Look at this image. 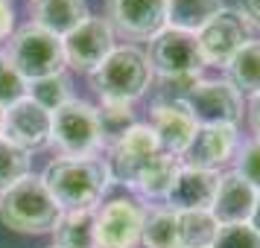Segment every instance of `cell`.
<instances>
[{
    "label": "cell",
    "mask_w": 260,
    "mask_h": 248,
    "mask_svg": "<svg viewBox=\"0 0 260 248\" xmlns=\"http://www.w3.org/2000/svg\"><path fill=\"white\" fill-rule=\"evenodd\" d=\"M61 47H64V61L71 67L94 73L114 50V29L108 26L106 18H88L68 38H61Z\"/></svg>",
    "instance_id": "10"
},
{
    "label": "cell",
    "mask_w": 260,
    "mask_h": 248,
    "mask_svg": "<svg viewBox=\"0 0 260 248\" xmlns=\"http://www.w3.org/2000/svg\"><path fill=\"white\" fill-rule=\"evenodd\" d=\"M6 61L24 79L38 82V79L61 73V67H64V47H61V38L50 36L47 29H41L36 24H29L12 36Z\"/></svg>",
    "instance_id": "4"
},
{
    "label": "cell",
    "mask_w": 260,
    "mask_h": 248,
    "mask_svg": "<svg viewBox=\"0 0 260 248\" xmlns=\"http://www.w3.org/2000/svg\"><path fill=\"white\" fill-rule=\"evenodd\" d=\"M158 152H161V143L155 137L152 126L135 123V126H129L126 131H120L117 143H114V149H111V169H114V175H117L123 184H132V187H135L141 169L149 164Z\"/></svg>",
    "instance_id": "12"
},
{
    "label": "cell",
    "mask_w": 260,
    "mask_h": 248,
    "mask_svg": "<svg viewBox=\"0 0 260 248\" xmlns=\"http://www.w3.org/2000/svg\"><path fill=\"white\" fill-rule=\"evenodd\" d=\"M143 245L146 248H178V216L176 210H155L143 219Z\"/></svg>",
    "instance_id": "24"
},
{
    "label": "cell",
    "mask_w": 260,
    "mask_h": 248,
    "mask_svg": "<svg viewBox=\"0 0 260 248\" xmlns=\"http://www.w3.org/2000/svg\"><path fill=\"white\" fill-rule=\"evenodd\" d=\"M108 164L100 158H56L44 169V187L61 210H94L108 187Z\"/></svg>",
    "instance_id": "1"
},
{
    "label": "cell",
    "mask_w": 260,
    "mask_h": 248,
    "mask_svg": "<svg viewBox=\"0 0 260 248\" xmlns=\"http://www.w3.org/2000/svg\"><path fill=\"white\" fill-rule=\"evenodd\" d=\"M178 216V248H211L219 222L211 210H181Z\"/></svg>",
    "instance_id": "22"
},
{
    "label": "cell",
    "mask_w": 260,
    "mask_h": 248,
    "mask_svg": "<svg viewBox=\"0 0 260 248\" xmlns=\"http://www.w3.org/2000/svg\"><path fill=\"white\" fill-rule=\"evenodd\" d=\"M146 59H149V67H155L164 79H199V70L205 64L196 36L173 26L161 29L152 38Z\"/></svg>",
    "instance_id": "6"
},
{
    "label": "cell",
    "mask_w": 260,
    "mask_h": 248,
    "mask_svg": "<svg viewBox=\"0 0 260 248\" xmlns=\"http://www.w3.org/2000/svg\"><path fill=\"white\" fill-rule=\"evenodd\" d=\"M106 21L129 41H152L167 26V0H106Z\"/></svg>",
    "instance_id": "7"
},
{
    "label": "cell",
    "mask_w": 260,
    "mask_h": 248,
    "mask_svg": "<svg viewBox=\"0 0 260 248\" xmlns=\"http://www.w3.org/2000/svg\"><path fill=\"white\" fill-rule=\"evenodd\" d=\"M9 29H12V6L9 0H0V38L9 36Z\"/></svg>",
    "instance_id": "32"
},
{
    "label": "cell",
    "mask_w": 260,
    "mask_h": 248,
    "mask_svg": "<svg viewBox=\"0 0 260 248\" xmlns=\"http://www.w3.org/2000/svg\"><path fill=\"white\" fill-rule=\"evenodd\" d=\"M225 67L237 94H260V41H246Z\"/></svg>",
    "instance_id": "21"
},
{
    "label": "cell",
    "mask_w": 260,
    "mask_h": 248,
    "mask_svg": "<svg viewBox=\"0 0 260 248\" xmlns=\"http://www.w3.org/2000/svg\"><path fill=\"white\" fill-rule=\"evenodd\" d=\"M50 129H53V114L47 108H41L32 96L18 99L15 105L3 108V137L15 143L18 149L32 152L50 143Z\"/></svg>",
    "instance_id": "9"
},
{
    "label": "cell",
    "mask_w": 260,
    "mask_h": 248,
    "mask_svg": "<svg viewBox=\"0 0 260 248\" xmlns=\"http://www.w3.org/2000/svg\"><path fill=\"white\" fill-rule=\"evenodd\" d=\"M0 61H3V56H0Z\"/></svg>",
    "instance_id": "35"
},
{
    "label": "cell",
    "mask_w": 260,
    "mask_h": 248,
    "mask_svg": "<svg viewBox=\"0 0 260 248\" xmlns=\"http://www.w3.org/2000/svg\"><path fill=\"white\" fill-rule=\"evenodd\" d=\"M61 207L50 196L38 175L21 178L15 187L0 193V222L18 234H44L56 228Z\"/></svg>",
    "instance_id": "2"
},
{
    "label": "cell",
    "mask_w": 260,
    "mask_h": 248,
    "mask_svg": "<svg viewBox=\"0 0 260 248\" xmlns=\"http://www.w3.org/2000/svg\"><path fill=\"white\" fill-rule=\"evenodd\" d=\"M240 178H246L248 184L254 190H260V140H248L240 155H237V169H234Z\"/></svg>",
    "instance_id": "29"
},
{
    "label": "cell",
    "mask_w": 260,
    "mask_h": 248,
    "mask_svg": "<svg viewBox=\"0 0 260 248\" xmlns=\"http://www.w3.org/2000/svg\"><path fill=\"white\" fill-rule=\"evenodd\" d=\"M103 137H106V131H103V123H100V114L94 105H88L82 99H68L61 108L53 111L50 140L59 143L68 158L94 155Z\"/></svg>",
    "instance_id": "5"
},
{
    "label": "cell",
    "mask_w": 260,
    "mask_h": 248,
    "mask_svg": "<svg viewBox=\"0 0 260 248\" xmlns=\"http://www.w3.org/2000/svg\"><path fill=\"white\" fill-rule=\"evenodd\" d=\"M178 169H181V166H178L176 155H170V152L161 149V152L141 169L135 187L141 190V193H146V196H167L170 187H173V181H176V175H178Z\"/></svg>",
    "instance_id": "23"
},
{
    "label": "cell",
    "mask_w": 260,
    "mask_h": 248,
    "mask_svg": "<svg viewBox=\"0 0 260 248\" xmlns=\"http://www.w3.org/2000/svg\"><path fill=\"white\" fill-rule=\"evenodd\" d=\"M152 131L164 152L184 155L199 131V123L193 120V114L181 99H161L152 108Z\"/></svg>",
    "instance_id": "14"
},
{
    "label": "cell",
    "mask_w": 260,
    "mask_h": 248,
    "mask_svg": "<svg viewBox=\"0 0 260 248\" xmlns=\"http://www.w3.org/2000/svg\"><path fill=\"white\" fill-rule=\"evenodd\" d=\"M222 12V0H167V24L181 32H196Z\"/></svg>",
    "instance_id": "20"
},
{
    "label": "cell",
    "mask_w": 260,
    "mask_h": 248,
    "mask_svg": "<svg viewBox=\"0 0 260 248\" xmlns=\"http://www.w3.org/2000/svg\"><path fill=\"white\" fill-rule=\"evenodd\" d=\"M216 187H219V175L211 169H193L184 166L178 169L173 187L167 193L170 210H211L213 199H216Z\"/></svg>",
    "instance_id": "16"
},
{
    "label": "cell",
    "mask_w": 260,
    "mask_h": 248,
    "mask_svg": "<svg viewBox=\"0 0 260 248\" xmlns=\"http://www.w3.org/2000/svg\"><path fill=\"white\" fill-rule=\"evenodd\" d=\"M56 248H96V213L94 210H64L53 228Z\"/></svg>",
    "instance_id": "19"
},
{
    "label": "cell",
    "mask_w": 260,
    "mask_h": 248,
    "mask_svg": "<svg viewBox=\"0 0 260 248\" xmlns=\"http://www.w3.org/2000/svg\"><path fill=\"white\" fill-rule=\"evenodd\" d=\"M199 53L205 64H228L234 59V53L248 41L246 36V21L234 12H219L213 21L199 29Z\"/></svg>",
    "instance_id": "13"
},
{
    "label": "cell",
    "mask_w": 260,
    "mask_h": 248,
    "mask_svg": "<svg viewBox=\"0 0 260 248\" xmlns=\"http://www.w3.org/2000/svg\"><path fill=\"white\" fill-rule=\"evenodd\" d=\"M68 88H71L68 79L59 73V76H47V79L32 82V88H29L32 94H29V96H32L41 108H47L50 114H53L56 108H61L64 102H68Z\"/></svg>",
    "instance_id": "26"
},
{
    "label": "cell",
    "mask_w": 260,
    "mask_h": 248,
    "mask_svg": "<svg viewBox=\"0 0 260 248\" xmlns=\"http://www.w3.org/2000/svg\"><path fill=\"white\" fill-rule=\"evenodd\" d=\"M254 207H257V190L248 184L246 178L237 172H225L219 175V187H216V199L211 204L213 219L219 225H243L254 219Z\"/></svg>",
    "instance_id": "15"
},
{
    "label": "cell",
    "mask_w": 260,
    "mask_h": 248,
    "mask_svg": "<svg viewBox=\"0 0 260 248\" xmlns=\"http://www.w3.org/2000/svg\"><path fill=\"white\" fill-rule=\"evenodd\" d=\"M211 248H260V228H254L251 222L219 225V234Z\"/></svg>",
    "instance_id": "27"
},
{
    "label": "cell",
    "mask_w": 260,
    "mask_h": 248,
    "mask_svg": "<svg viewBox=\"0 0 260 248\" xmlns=\"http://www.w3.org/2000/svg\"><path fill=\"white\" fill-rule=\"evenodd\" d=\"M234 146H237L234 126H199L193 143L184 152V161L193 169H211L213 172L216 166H222L231 158Z\"/></svg>",
    "instance_id": "17"
},
{
    "label": "cell",
    "mask_w": 260,
    "mask_h": 248,
    "mask_svg": "<svg viewBox=\"0 0 260 248\" xmlns=\"http://www.w3.org/2000/svg\"><path fill=\"white\" fill-rule=\"evenodd\" d=\"M50 248H56V245H50Z\"/></svg>",
    "instance_id": "36"
},
{
    "label": "cell",
    "mask_w": 260,
    "mask_h": 248,
    "mask_svg": "<svg viewBox=\"0 0 260 248\" xmlns=\"http://www.w3.org/2000/svg\"><path fill=\"white\" fill-rule=\"evenodd\" d=\"M29 175V152L0 137V193L15 187L21 178Z\"/></svg>",
    "instance_id": "25"
},
{
    "label": "cell",
    "mask_w": 260,
    "mask_h": 248,
    "mask_svg": "<svg viewBox=\"0 0 260 248\" xmlns=\"http://www.w3.org/2000/svg\"><path fill=\"white\" fill-rule=\"evenodd\" d=\"M24 94H26V79L3 59L0 61V108L15 105L18 99H24Z\"/></svg>",
    "instance_id": "28"
},
{
    "label": "cell",
    "mask_w": 260,
    "mask_h": 248,
    "mask_svg": "<svg viewBox=\"0 0 260 248\" xmlns=\"http://www.w3.org/2000/svg\"><path fill=\"white\" fill-rule=\"evenodd\" d=\"M91 85L103 99L132 102L149 85V59L135 47H117L91 73Z\"/></svg>",
    "instance_id": "3"
},
{
    "label": "cell",
    "mask_w": 260,
    "mask_h": 248,
    "mask_svg": "<svg viewBox=\"0 0 260 248\" xmlns=\"http://www.w3.org/2000/svg\"><path fill=\"white\" fill-rule=\"evenodd\" d=\"M248 120H251V129H254V134H257V140H260V94H254V99H251Z\"/></svg>",
    "instance_id": "33"
},
{
    "label": "cell",
    "mask_w": 260,
    "mask_h": 248,
    "mask_svg": "<svg viewBox=\"0 0 260 248\" xmlns=\"http://www.w3.org/2000/svg\"><path fill=\"white\" fill-rule=\"evenodd\" d=\"M0 126H3V108H0Z\"/></svg>",
    "instance_id": "34"
},
{
    "label": "cell",
    "mask_w": 260,
    "mask_h": 248,
    "mask_svg": "<svg viewBox=\"0 0 260 248\" xmlns=\"http://www.w3.org/2000/svg\"><path fill=\"white\" fill-rule=\"evenodd\" d=\"M199 126H234L243 105L228 82H196L181 99Z\"/></svg>",
    "instance_id": "8"
},
{
    "label": "cell",
    "mask_w": 260,
    "mask_h": 248,
    "mask_svg": "<svg viewBox=\"0 0 260 248\" xmlns=\"http://www.w3.org/2000/svg\"><path fill=\"white\" fill-rule=\"evenodd\" d=\"M143 210L129 199H114L96 213V248H135L143 234Z\"/></svg>",
    "instance_id": "11"
},
{
    "label": "cell",
    "mask_w": 260,
    "mask_h": 248,
    "mask_svg": "<svg viewBox=\"0 0 260 248\" xmlns=\"http://www.w3.org/2000/svg\"><path fill=\"white\" fill-rule=\"evenodd\" d=\"M100 114V123H103V131L108 129H123L132 120V102H117V99H103V108L96 111ZM126 131V129H123Z\"/></svg>",
    "instance_id": "30"
},
{
    "label": "cell",
    "mask_w": 260,
    "mask_h": 248,
    "mask_svg": "<svg viewBox=\"0 0 260 248\" xmlns=\"http://www.w3.org/2000/svg\"><path fill=\"white\" fill-rule=\"evenodd\" d=\"M88 21L85 0H36V26L47 29L50 36L68 38Z\"/></svg>",
    "instance_id": "18"
},
{
    "label": "cell",
    "mask_w": 260,
    "mask_h": 248,
    "mask_svg": "<svg viewBox=\"0 0 260 248\" xmlns=\"http://www.w3.org/2000/svg\"><path fill=\"white\" fill-rule=\"evenodd\" d=\"M237 3H240V12L246 18V24L260 29V0H237Z\"/></svg>",
    "instance_id": "31"
}]
</instances>
